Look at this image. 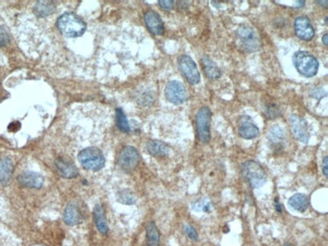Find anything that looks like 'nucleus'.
<instances>
[{"label":"nucleus","mask_w":328,"mask_h":246,"mask_svg":"<svg viewBox=\"0 0 328 246\" xmlns=\"http://www.w3.org/2000/svg\"><path fill=\"white\" fill-rule=\"evenodd\" d=\"M57 27L61 34L67 38H78L86 32V24L73 13L62 15L58 19Z\"/></svg>","instance_id":"f257e3e1"},{"label":"nucleus","mask_w":328,"mask_h":246,"mask_svg":"<svg viewBox=\"0 0 328 246\" xmlns=\"http://www.w3.org/2000/svg\"><path fill=\"white\" fill-rule=\"evenodd\" d=\"M236 42L239 49L246 53H255L261 47L257 31L248 25H242L237 29Z\"/></svg>","instance_id":"f03ea898"},{"label":"nucleus","mask_w":328,"mask_h":246,"mask_svg":"<svg viewBox=\"0 0 328 246\" xmlns=\"http://www.w3.org/2000/svg\"><path fill=\"white\" fill-rule=\"evenodd\" d=\"M241 175L244 181L253 189L263 187L267 182L265 170L254 160H247L241 165Z\"/></svg>","instance_id":"7ed1b4c3"},{"label":"nucleus","mask_w":328,"mask_h":246,"mask_svg":"<svg viewBox=\"0 0 328 246\" xmlns=\"http://www.w3.org/2000/svg\"><path fill=\"white\" fill-rule=\"evenodd\" d=\"M293 63L297 71L304 77H314L318 72L319 63L317 59L308 52L300 51L295 53L293 56Z\"/></svg>","instance_id":"20e7f679"},{"label":"nucleus","mask_w":328,"mask_h":246,"mask_svg":"<svg viewBox=\"0 0 328 246\" xmlns=\"http://www.w3.org/2000/svg\"><path fill=\"white\" fill-rule=\"evenodd\" d=\"M78 160L83 168L92 172H98L105 166V157L97 147H87L78 154Z\"/></svg>","instance_id":"39448f33"},{"label":"nucleus","mask_w":328,"mask_h":246,"mask_svg":"<svg viewBox=\"0 0 328 246\" xmlns=\"http://www.w3.org/2000/svg\"><path fill=\"white\" fill-rule=\"evenodd\" d=\"M211 110L204 106L199 109L196 115V127L199 139L202 143L207 144L211 139L210 123H211Z\"/></svg>","instance_id":"423d86ee"},{"label":"nucleus","mask_w":328,"mask_h":246,"mask_svg":"<svg viewBox=\"0 0 328 246\" xmlns=\"http://www.w3.org/2000/svg\"><path fill=\"white\" fill-rule=\"evenodd\" d=\"M178 66L189 84L196 85L200 82V73L191 57L186 55L180 56L178 58Z\"/></svg>","instance_id":"0eeeda50"},{"label":"nucleus","mask_w":328,"mask_h":246,"mask_svg":"<svg viewBox=\"0 0 328 246\" xmlns=\"http://www.w3.org/2000/svg\"><path fill=\"white\" fill-rule=\"evenodd\" d=\"M141 159L139 151L134 146H125L118 155V165L126 173L133 172Z\"/></svg>","instance_id":"6e6552de"},{"label":"nucleus","mask_w":328,"mask_h":246,"mask_svg":"<svg viewBox=\"0 0 328 246\" xmlns=\"http://www.w3.org/2000/svg\"><path fill=\"white\" fill-rule=\"evenodd\" d=\"M165 95L169 102L180 105L188 99V93L184 85L179 81H170L165 89Z\"/></svg>","instance_id":"1a4fd4ad"},{"label":"nucleus","mask_w":328,"mask_h":246,"mask_svg":"<svg viewBox=\"0 0 328 246\" xmlns=\"http://www.w3.org/2000/svg\"><path fill=\"white\" fill-rule=\"evenodd\" d=\"M290 125L296 139L302 143H308L310 139V132L307 121L303 117L294 114L290 116Z\"/></svg>","instance_id":"9d476101"},{"label":"nucleus","mask_w":328,"mask_h":246,"mask_svg":"<svg viewBox=\"0 0 328 246\" xmlns=\"http://www.w3.org/2000/svg\"><path fill=\"white\" fill-rule=\"evenodd\" d=\"M296 36L306 42L311 41L315 36V30L307 17H298L294 23Z\"/></svg>","instance_id":"9b49d317"},{"label":"nucleus","mask_w":328,"mask_h":246,"mask_svg":"<svg viewBox=\"0 0 328 246\" xmlns=\"http://www.w3.org/2000/svg\"><path fill=\"white\" fill-rule=\"evenodd\" d=\"M237 125L238 134L244 139H253L259 134L258 127L252 122L249 116H240Z\"/></svg>","instance_id":"f8f14e48"},{"label":"nucleus","mask_w":328,"mask_h":246,"mask_svg":"<svg viewBox=\"0 0 328 246\" xmlns=\"http://www.w3.org/2000/svg\"><path fill=\"white\" fill-rule=\"evenodd\" d=\"M18 181L23 187L30 189H41L44 186L45 179L39 173L25 172L19 176Z\"/></svg>","instance_id":"ddd939ff"},{"label":"nucleus","mask_w":328,"mask_h":246,"mask_svg":"<svg viewBox=\"0 0 328 246\" xmlns=\"http://www.w3.org/2000/svg\"><path fill=\"white\" fill-rule=\"evenodd\" d=\"M145 23L147 25V28L153 35H155V36L164 35V33H165L164 23H163L161 17L156 12L150 11V12L146 13Z\"/></svg>","instance_id":"4468645a"},{"label":"nucleus","mask_w":328,"mask_h":246,"mask_svg":"<svg viewBox=\"0 0 328 246\" xmlns=\"http://www.w3.org/2000/svg\"><path fill=\"white\" fill-rule=\"evenodd\" d=\"M268 139L273 148H283L286 142V132L280 125H273L268 133Z\"/></svg>","instance_id":"2eb2a0df"},{"label":"nucleus","mask_w":328,"mask_h":246,"mask_svg":"<svg viewBox=\"0 0 328 246\" xmlns=\"http://www.w3.org/2000/svg\"><path fill=\"white\" fill-rule=\"evenodd\" d=\"M14 171V162L10 157L0 158V184L8 186L12 182Z\"/></svg>","instance_id":"dca6fc26"},{"label":"nucleus","mask_w":328,"mask_h":246,"mask_svg":"<svg viewBox=\"0 0 328 246\" xmlns=\"http://www.w3.org/2000/svg\"><path fill=\"white\" fill-rule=\"evenodd\" d=\"M56 168L59 175L66 179H73L78 176V169L73 162L59 158L56 160Z\"/></svg>","instance_id":"f3484780"},{"label":"nucleus","mask_w":328,"mask_h":246,"mask_svg":"<svg viewBox=\"0 0 328 246\" xmlns=\"http://www.w3.org/2000/svg\"><path fill=\"white\" fill-rule=\"evenodd\" d=\"M201 65H202L203 71L208 79L215 80L221 76V72H220L218 66L209 57H207V56L202 57Z\"/></svg>","instance_id":"a211bd4d"},{"label":"nucleus","mask_w":328,"mask_h":246,"mask_svg":"<svg viewBox=\"0 0 328 246\" xmlns=\"http://www.w3.org/2000/svg\"><path fill=\"white\" fill-rule=\"evenodd\" d=\"M94 221L96 224V227L98 229V231L103 234L106 235L108 233V224L105 218V213H104V209L101 205H96L94 208Z\"/></svg>","instance_id":"6ab92c4d"},{"label":"nucleus","mask_w":328,"mask_h":246,"mask_svg":"<svg viewBox=\"0 0 328 246\" xmlns=\"http://www.w3.org/2000/svg\"><path fill=\"white\" fill-rule=\"evenodd\" d=\"M147 149L150 152V154L157 156V157H164L169 154L170 148L169 146L159 140H151L147 144Z\"/></svg>","instance_id":"aec40b11"},{"label":"nucleus","mask_w":328,"mask_h":246,"mask_svg":"<svg viewBox=\"0 0 328 246\" xmlns=\"http://www.w3.org/2000/svg\"><path fill=\"white\" fill-rule=\"evenodd\" d=\"M289 205L297 212H305L309 207V199L304 194H295L289 199Z\"/></svg>","instance_id":"412c9836"},{"label":"nucleus","mask_w":328,"mask_h":246,"mask_svg":"<svg viewBox=\"0 0 328 246\" xmlns=\"http://www.w3.org/2000/svg\"><path fill=\"white\" fill-rule=\"evenodd\" d=\"M64 221L68 225H76L81 222V214L75 205H69L64 212Z\"/></svg>","instance_id":"4be33fe9"},{"label":"nucleus","mask_w":328,"mask_h":246,"mask_svg":"<svg viewBox=\"0 0 328 246\" xmlns=\"http://www.w3.org/2000/svg\"><path fill=\"white\" fill-rule=\"evenodd\" d=\"M147 246H159L160 232L155 222H150L147 225Z\"/></svg>","instance_id":"5701e85b"},{"label":"nucleus","mask_w":328,"mask_h":246,"mask_svg":"<svg viewBox=\"0 0 328 246\" xmlns=\"http://www.w3.org/2000/svg\"><path fill=\"white\" fill-rule=\"evenodd\" d=\"M55 10H56V7H55L54 3H51V2H39V3H37V5L34 8L35 14L40 18H44V17L52 15L55 12Z\"/></svg>","instance_id":"b1692460"},{"label":"nucleus","mask_w":328,"mask_h":246,"mask_svg":"<svg viewBox=\"0 0 328 246\" xmlns=\"http://www.w3.org/2000/svg\"><path fill=\"white\" fill-rule=\"evenodd\" d=\"M116 124L117 127L123 131V132H129L130 131V126L128 124V121L126 119V116L121 108L116 109Z\"/></svg>","instance_id":"393cba45"},{"label":"nucleus","mask_w":328,"mask_h":246,"mask_svg":"<svg viewBox=\"0 0 328 246\" xmlns=\"http://www.w3.org/2000/svg\"><path fill=\"white\" fill-rule=\"evenodd\" d=\"M193 210L197 211V212H205V213H209L211 211L212 205L211 202L207 199H201L199 201H197L196 203L193 204Z\"/></svg>","instance_id":"a878e982"},{"label":"nucleus","mask_w":328,"mask_h":246,"mask_svg":"<svg viewBox=\"0 0 328 246\" xmlns=\"http://www.w3.org/2000/svg\"><path fill=\"white\" fill-rule=\"evenodd\" d=\"M118 201L125 205H133L136 203V198L129 191H122L118 194Z\"/></svg>","instance_id":"bb28decb"},{"label":"nucleus","mask_w":328,"mask_h":246,"mask_svg":"<svg viewBox=\"0 0 328 246\" xmlns=\"http://www.w3.org/2000/svg\"><path fill=\"white\" fill-rule=\"evenodd\" d=\"M266 115L270 119H273V118L278 117L280 115V109H279V107L276 104H274V103L268 104L266 106Z\"/></svg>","instance_id":"cd10ccee"},{"label":"nucleus","mask_w":328,"mask_h":246,"mask_svg":"<svg viewBox=\"0 0 328 246\" xmlns=\"http://www.w3.org/2000/svg\"><path fill=\"white\" fill-rule=\"evenodd\" d=\"M10 42H11L10 34L5 28L0 27V46H7L10 44Z\"/></svg>","instance_id":"c85d7f7f"},{"label":"nucleus","mask_w":328,"mask_h":246,"mask_svg":"<svg viewBox=\"0 0 328 246\" xmlns=\"http://www.w3.org/2000/svg\"><path fill=\"white\" fill-rule=\"evenodd\" d=\"M184 229H185V232L187 234V236L191 239V240H197L198 239V233L197 231L195 230V228L189 224H186L184 226Z\"/></svg>","instance_id":"c756f323"},{"label":"nucleus","mask_w":328,"mask_h":246,"mask_svg":"<svg viewBox=\"0 0 328 246\" xmlns=\"http://www.w3.org/2000/svg\"><path fill=\"white\" fill-rule=\"evenodd\" d=\"M159 5L165 11H171L174 8V2L172 0H160Z\"/></svg>","instance_id":"7c9ffc66"},{"label":"nucleus","mask_w":328,"mask_h":246,"mask_svg":"<svg viewBox=\"0 0 328 246\" xmlns=\"http://www.w3.org/2000/svg\"><path fill=\"white\" fill-rule=\"evenodd\" d=\"M322 171H323V175L325 176V178H327L328 177V156H325L323 158Z\"/></svg>","instance_id":"2f4dec72"},{"label":"nucleus","mask_w":328,"mask_h":246,"mask_svg":"<svg viewBox=\"0 0 328 246\" xmlns=\"http://www.w3.org/2000/svg\"><path fill=\"white\" fill-rule=\"evenodd\" d=\"M20 128H21V123H20V122H14V123L10 124V127H9V129H10L11 131H17V130H19Z\"/></svg>","instance_id":"473e14b6"},{"label":"nucleus","mask_w":328,"mask_h":246,"mask_svg":"<svg viewBox=\"0 0 328 246\" xmlns=\"http://www.w3.org/2000/svg\"><path fill=\"white\" fill-rule=\"evenodd\" d=\"M275 208H276V210H277L279 213H282L283 209H282V206H281V204L279 203V200H278V199L275 200Z\"/></svg>","instance_id":"72a5a7b5"},{"label":"nucleus","mask_w":328,"mask_h":246,"mask_svg":"<svg viewBox=\"0 0 328 246\" xmlns=\"http://www.w3.org/2000/svg\"><path fill=\"white\" fill-rule=\"evenodd\" d=\"M322 42L324 44V46H327L328 45V35L325 34L323 37H322Z\"/></svg>","instance_id":"f704fd0d"},{"label":"nucleus","mask_w":328,"mask_h":246,"mask_svg":"<svg viewBox=\"0 0 328 246\" xmlns=\"http://www.w3.org/2000/svg\"><path fill=\"white\" fill-rule=\"evenodd\" d=\"M316 4H318V5H320L321 7H324V8H327V2H315Z\"/></svg>","instance_id":"c9c22d12"},{"label":"nucleus","mask_w":328,"mask_h":246,"mask_svg":"<svg viewBox=\"0 0 328 246\" xmlns=\"http://www.w3.org/2000/svg\"><path fill=\"white\" fill-rule=\"evenodd\" d=\"M283 246H293V245H291V244H285V245H283Z\"/></svg>","instance_id":"e433bc0d"}]
</instances>
